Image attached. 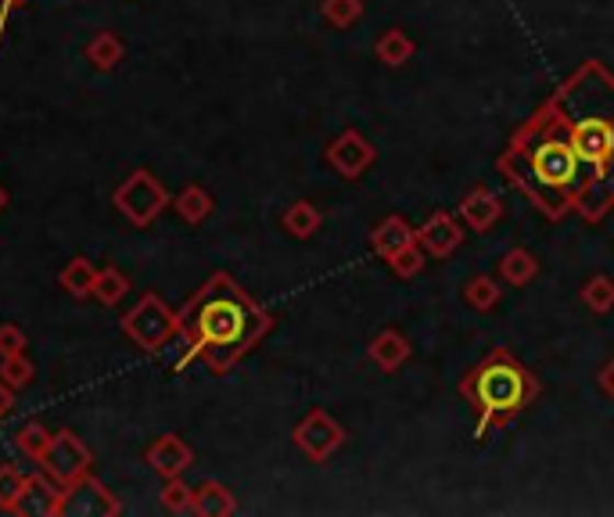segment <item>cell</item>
<instances>
[{"label":"cell","instance_id":"cell-32","mask_svg":"<svg viewBox=\"0 0 614 517\" xmlns=\"http://www.w3.org/2000/svg\"><path fill=\"white\" fill-rule=\"evenodd\" d=\"M25 348H30L25 331L19 328V323H4V328H0V359H4V356H25Z\"/></svg>","mask_w":614,"mask_h":517},{"label":"cell","instance_id":"cell-20","mask_svg":"<svg viewBox=\"0 0 614 517\" xmlns=\"http://www.w3.org/2000/svg\"><path fill=\"white\" fill-rule=\"evenodd\" d=\"M461 216L471 223V230H486V227H492V219L500 216V205H496L489 191H475L471 198L461 205Z\"/></svg>","mask_w":614,"mask_h":517},{"label":"cell","instance_id":"cell-30","mask_svg":"<svg viewBox=\"0 0 614 517\" xmlns=\"http://www.w3.org/2000/svg\"><path fill=\"white\" fill-rule=\"evenodd\" d=\"M360 0H323V19L331 25H349L360 19Z\"/></svg>","mask_w":614,"mask_h":517},{"label":"cell","instance_id":"cell-35","mask_svg":"<svg viewBox=\"0 0 614 517\" xmlns=\"http://www.w3.org/2000/svg\"><path fill=\"white\" fill-rule=\"evenodd\" d=\"M600 388H604V392L614 399V359H611L604 370H600Z\"/></svg>","mask_w":614,"mask_h":517},{"label":"cell","instance_id":"cell-23","mask_svg":"<svg viewBox=\"0 0 614 517\" xmlns=\"http://www.w3.org/2000/svg\"><path fill=\"white\" fill-rule=\"evenodd\" d=\"M159 503H162V510H169V514H194V489L184 482V474L166 478Z\"/></svg>","mask_w":614,"mask_h":517},{"label":"cell","instance_id":"cell-13","mask_svg":"<svg viewBox=\"0 0 614 517\" xmlns=\"http://www.w3.org/2000/svg\"><path fill=\"white\" fill-rule=\"evenodd\" d=\"M234 510H238V503H234L227 485L202 482L198 489H194V514L198 517H230Z\"/></svg>","mask_w":614,"mask_h":517},{"label":"cell","instance_id":"cell-25","mask_svg":"<svg viewBox=\"0 0 614 517\" xmlns=\"http://www.w3.org/2000/svg\"><path fill=\"white\" fill-rule=\"evenodd\" d=\"M22 489H25V474L15 468V463H0V510L15 514Z\"/></svg>","mask_w":614,"mask_h":517},{"label":"cell","instance_id":"cell-10","mask_svg":"<svg viewBox=\"0 0 614 517\" xmlns=\"http://www.w3.org/2000/svg\"><path fill=\"white\" fill-rule=\"evenodd\" d=\"M144 463L159 478H180L194 463V449L180 435H159L144 449Z\"/></svg>","mask_w":614,"mask_h":517},{"label":"cell","instance_id":"cell-33","mask_svg":"<svg viewBox=\"0 0 614 517\" xmlns=\"http://www.w3.org/2000/svg\"><path fill=\"white\" fill-rule=\"evenodd\" d=\"M391 258H396V269H399L402 277H410V274H417V269H421V255L413 252V244H407V249L396 252Z\"/></svg>","mask_w":614,"mask_h":517},{"label":"cell","instance_id":"cell-8","mask_svg":"<svg viewBox=\"0 0 614 517\" xmlns=\"http://www.w3.org/2000/svg\"><path fill=\"white\" fill-rule=\"evenodd\" d=\"M120 514H123V503L94 474H83L80 482L61 489L58 517H120Z\"/></svg>","mask_w":614,"mask_h":517},{"label":"cell","instance_id":"cell-12","mask_svg":"<svg viewBox=\"0 0 614 517\" xmlns=\"http://www.w3.org/2000/svg\"><path fill=\"white\" fill-rule=\"evenodd\" d=\"M371 159H374V151H371V145H367V140H363L360 134L338 137L334 145H331V151H328V162H331L342 176H349V180L367 170Z\"/></svg>","mask_w":614,"mask_h":517},{"label":"cell","instance_id":"cell-31","mask_svg":"<svg viewBox=\"0 0 614 517\" xmlns=\"http://www.w3.org/2000/svg\"><path fill=\"white\" fill-rule=\"evenodd\" d=\"M496 299H500V284L489 280V277H475L467 284V302L478 306V309H489Z\"/></svg>","mask_w":614,"mask_h":517},{"label":"cell","instance_id":"cell-34","mask_svg":"<svg viewBox=\"0 0 614 517\" xmlns=\"http://www.w3.org/2000/svg\"><path fill=\"white\" fill-rule=\"evenodd\" d=\"M11 410H15V388L0 378V421H4Z\"/></svg>","mask_w":614,"mask_h":517},{"label":"cell","instance_id":"cell-7","mask_svg":"<svg viewBox=\"0 0 614 517\" xmlns=\"http://www.w3.org/2000/svg\"><path fill=\"white\" fill-rule=\"evenodd\" d=\"M90 463H94V457H90V449L83 446V438L69 428H61L50 435V443L41 457V471L47 478H55V482L65 489L72 482H80L83 474H90Z\"/></svg>","mask_w":614,"mask_h":517},{"label":"cell","instance_id":"cell-14","mask_svg":"<svg viewBox=\"0 0 614 517\" xmlns=\"http://www.w3.org/2000/svg\"><path fill=\"white\" fill-rule=\"evenodd\" d=\"M417 241L435 255H450L456 244H461V230H456V223L450 216H431L421 227V234H417Z\"/></svg>","mask_w":614,"mask_h":517},{"label":"cell","instance_id":"cell-6","mask_svg":"<svg viewBox=\"0 0 614 517\" xmlns=\"http://www.w3.org/2000/svg\"><path fill=\"white\" fill-rule=\"evenodd\" d=\"M112 205L120 209L134 227H151L166 212L169 191L159 184L151 170H134L112 194Z\"/></svg>","mask_w":614,"mask_h":517},{"label":"cell","instance_id":"cell-29","mask_svg":"<svg viewBox=\"0 0 614 517\" xmlns=\"http://www.w3.org/2000/svg\"><path fill=\"white\" fill-rule=\"evenodd\" d=\"M33 374L36 370H33V364L25 356H4V359H0V378H4L11 388H25L33 381Z\"/></svg>","mask_w":614,"mask_h":517},{"label":"cell","instance_id":"cell-3","mask_svg":"<svg viewBox=\"0 0 614 517\" xmlns=\"http://www.w3.org/2000/svg\"><path fill=\"white\" fill-rule=\"evenodd\" d=\"M461 395L475 410V417H478L475 438L481 443V438L489 435V428H503L507 421L518 417V413L539 395V384H535L532 374L521 367L511 353L496 348L486 364H478L461 381Z\"/></svg>","mask_w":614,"mask_h":517},{"label":"cell","instance_id":"cell-36","mask_svg":"<svg viewBox=\"0 0 614 517\" xmlns=\"http://www.w3.org/2000/svg\"><path fill=\"white\" fill-rule=\"evenodd\" d=\"M4 209H8V191L0 187V212H4Z\"/></svg>","mask_w":614,"mask_h":517},{"label":"cell","instance_id":"cell-9","mask_svg":"<svg viewBox=\"0 0 614 517\" xmlns=\"http://www.w3.org/2000/svg\"><path fill=\"white\" fill-rule=\"evenodd\" d=\"M342 443H345V432L338 428V424L323 410H312L309 417L295 428V446L303 449L312 463L328 460Z\"/></svg>","mask_w":614,"mask_h":517},{"label":"cell","instance_id":"cell-4","mask_svg":"<svg viewBox=\"0 0 614 517\" xmlns=\"http://www.w3.org/2000/svg\"><path fill=\"white\" fill-rule=\"evenodd\" d=\"M614 94V83L604 76V94L596 97V108L590 112H575L565 97H554V105L560 112V119L568 126V137L579 159L590 173V187H600L604 180L614 176V115L607 112Z\"/></svg>","mask_w":614,"mask_h":517},{"label":"cell","instance_id":"cell-24","mask_svg":"<svg viewBox=\"0 0 614 517\" xmlns=\"http://www.w3.org/2000/svg\"><path fill=\"white\" fill-rule=\"evenodd\" d=\"M317 227H320V212L312 209L309 202H295L292 209L284 212V230L292 238H312L317 234Z\"/></svg>","mask_w":614,"mask_h":517},{"label":"cell","instance_id":"cell-18","mask_svg":"<svg viewBox=\"0 0 614 517\" xmlns=\"http://www.w3.org/2000/svg\"><path fill=\"white\" fill-rule=\"evenodd\" d=\"M129 291V280L120 266H104L98 269V280H94V295L90 299H98L101 306H120Z\"/></svg>","mask_w":614,"mask_h":517},{"label":"cell","instance_id":"cell-15","mask_svg":"<svg viewBox=\"0 0 614 517\" xmlns=\"http://www.w3.org/2000/svg\"><path fill=\"white\" fill-rule=\"evenodd\" d=\"M94 280H98V266L90 263V258H69L65 269L58 274V284L65 291L72 295V299H87V295H94Z\"/></svg>","mask_w":614,"mask_h":517},{"label":"cell","instance_id":"cell-5","mask_svg":"<svg viewBox=\"0 0 614 517\" xmlns=\"http://www.w3.org/2000/svg\"><path fill=\"white\" fill-rule=\"evenodd\" d=\"M123 331L140 353H162V348L180 334V317H177V309H169L159 299V295L148 291V295H140V302L126 309Z\"/></svg>","mask_w":614,"mask_h":517},{"label":"cell","instance_id":"cell-16","mask_svg":"<svg viewBox=\"0 0 614 517\" xmlns=\"http://www.w3.org/2000/svg\"><path fill=\"white\" fill-rule=\"evenodd\" d=\"M173 209L180 212V219H184V223L198 227V223H205L208 216H213V194H208L205 187H198V184H187L173 198Z\"/></svg>","mask_w":614,"mask_h":517},{"label":"cell","instance_id":"cell-22","mask_svg":"<svg viewBox=\"0 0 614 517\" xmlns=\"http://www.w3.org/2000/svg\"><path fill=\"white\" fill-rule=\"evenodd\" d=\"M407 244H413V238H410V230H407V223H402V219H388L385 227L374 230V249L382 252L385 258L402 252Z\"/></svg>","mask_w":614,"mask_h":517},{"label":"cell","instance_id":"cell-19","mask_svg":"<svg viewBox=\"0 0 614 517\" xmlns=\"http://www.w3.org/2000/svg\"><path fill=\"white\" fill-rule=\"evenodd\" d=\"M371 356H374V364L377 367H385V370H396L402 359L410 356V345L402 342V334H396V331H385L382 338H374V345H371Z\"/></svg>","mask_w":614,"mask_h":517},{"label":"cell","instance_id":"cell-11","mask_svg":"<svg viewBox=\"0 0 614 517\" xmlns=\"http://www.w3.org/2000/svg\"><path fill=\"white\" fill-rule=\"evenodd\" d=\"M58 499H61V485L55 478L41 474H25V489L15 514H41V517H58Z\"/></svg>","mask_w":614,"mask_h":517},{"label":"cell","instance_id":"cell-28","mask_svg":"<svg viewBox=\"0 0 614 517\" xmlns=\"http://www.w3.org/2000/svg\"><path fill=\"white\" fill-rule=\"evenodd\" d=\"M582 302L590 306V309H596V313H607V309L614 306V280H607V277H593L590 284H585Z\"/></svg>","mask_w":614,"mask_h":517},{"label":"cell","instance_id":"cell-2","mask_svg":"<svg viewBox=\"0 0 614 517\" xmlns=\"http://www.w3.org/2000/svg\"><path fill=\"white\" fill-rule=\"evenodd\" d=\"M503 170L511 173L514 184L521 191H528L550 216H560L568 205L582 202L585 191H590V180L582 173L585 165L571 145L568 126L560 119L557 105L546 108L539 119L518 137L514 151L503 159Z\"/></svg>","mask_w":614,"mask_h":517},{"label":"cell","instance_id":"cell-27","mask_svg":"<svg viewBox=\"0 0 614 517\" xmlns=\"http://www.w3.org/2000/svg\"><path fill=\"white\" fill-rule=\"evenodd\" d=\"M500 269H503V277L511 280V284H525V280L535 277V269H539V266H535V258L525 249H514L511 255L503 258Z\"/></svg>","mask_w":614,"mask_h":517},{"label":"cell","instance_id":"cell-1","mask_svg":"<svg viewBox=\"0 0 614 517\" xmlns=\"http://www.w3.org/2000/svg\"><path fill=\"white\" fill-rule=\"evenodd\" d=\"M177 338H184L187 345L177 370H184L191 359H205L216 374H227L273 328V317L227 274L208 277L184 302V309H177Z\"/></svg>","mask_w":614,"mask_h":517},{"label":"cell","instance_id":"cell-21","mask_svg":"<svg viewBox=\"0 0 614 517\" xmlns=\"http://www.w3.org/2000/svg\"><path fill=\"white\" fill-rule=\"evenodd\" d=\"M50 435H55V432H47L41 421H25L22 428L15 432V449L22 452V457H30L33 463H41L44 449L50 443Z\"/></svg>","mask_w":614,"mask_h":517},{"label":"cell","instance_id":"cell-26","mask_svg":"<svg viewBox=\"0 0 614 517\" xmlns=\"http://www.w3.org/2000/svg\"><path fill=\"white\" fill-rule=\"evenodd\" d=\"M410 55H413V44H410V36L402 30H391V33L382 36V41H377V58H382L385 65H391V69L407 61Z\"/></svg>","mask_w":614,"mask_h":517},{"label":"cell","instance_id":"cell-17","mask_svg":"<svg viewBox=\"0 0 614 517\" xmlns=\"http://www.w3.org/2000/svg\"><path fill=\"white\" fill-rule=\"evenodd\" d=\"M123 55H126V47H123V41L112 30L94 33V41L87 44V61L94 65L98 72H112L115 65L123 61Z\"/></svg>","mask_w":614,"mask_h":517}]
</instances>
